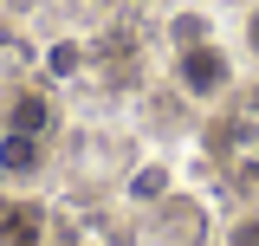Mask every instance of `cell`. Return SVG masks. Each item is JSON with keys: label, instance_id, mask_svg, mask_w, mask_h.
I'll use <instances>...</instances> for the list:
<instances>
[{"label": "cell", "instance_id": "obj_5", "mask_svg": "<svg viewBox=\"0 0 259 246\" xmlns=\"http://www.w3.org/2000/svg\"><path fill=\"white\" fill-rule=\"evenodd\" d=\"M246 52H253V59H259V7H253V13H246Z\"/></svg>", "mask_w": 259, "mask_h": 246}, {"label": "cell", "instance_id": "obj_2", "mask_svg": "<svg viewBox=\"0 0 259 246\" xmlns=\"http://www.w3.org/2000/svg\"><path fill=\"white\" fill-rule=\"evenodd\" d=\"M7 130H13V136H46V130H52V104H46V97H13Z\"/></svg>", "mask_w": 259, "mask_h": 246}, {"label": "cell", "instance_id": "obj_3", "mask_svg": "<svg viewBox=\"0 0 259 246\" xmlns=\"http://www.w3.org/2000/svg\"><path fill=\"white\" fill-rule=\"evenodd\" d=\"M32 162H39V136H13V130H7V136H0V169H7V175H26Z\"/></svg>", "mask_w": 259, "mask_h": 246}, {"label": "cell", "instance_id": "obj_1", "mask_svg": "<svg viewBox=\"0 0 259 246\" xmlns=\"http://www.w3.org/2000/svg\"><path fill=\"white\" fill-rule=\"evenodd\" d=\"M175 78H182V91H194V97H221L233 71H227V59L207 46V39H201V46L188 39V46H182V59H175Z\"/></svg>", "mask_w": 259, "mask_h": 246}, {"label": "cell", "instance_id": "obj_4", "mask_svg": "<svg viewBox=\"0 0 259 246\" xmlns=\"http://www.w3.org/2000/svg\"><path fill=\"white\" fill-rule=\"evenodd\" d=\"M227 246H259V214H240L227 227Z\"/></svg>", "mask_w": 259, "mask_h": 246}]
</instances>
